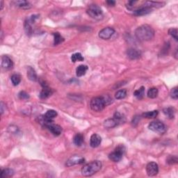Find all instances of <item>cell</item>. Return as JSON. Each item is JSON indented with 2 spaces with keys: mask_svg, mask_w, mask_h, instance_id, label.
<instances>
[{
  "mask_svg": "<svg viewBox=\"0 0 178 178\" xmlns=\"http://www.w3.org/2000/svg\"><path fill=\"white\" fill-rule=\"evenodd\" d=\"M152 11V8L143 6L142 7H140V8H137V10L134 11L133 14L134 15H137V16H142V15H147V14L150 13Z\"/></svg>",
  "mask_w": 178,
  "mask_h": 178,
  "instance_id": "13",
  "label": "cell"
},
{
  "mask_svg": "<svg viewBox=\"0 0 178 178\" xmlns=\"http://www.w3.org/2000/svg\"><path fill=\"white\" fill-rule=\"evenodd\" d=\"M163 112L166 115V116H167L170 119H172L174 118V116H175V110L172 107H168V108L164 109L163 110Z\"/></svg>",
  "mask_w": 178,
  "mask_h": 178,
  "instance_id": "21",
  "label": "cell"
},
{
  "mask_svg": "<svg viewBox=\"0 0 178 178\" xmlns=\"http://www.w3.org/2000/svg\"><path fill=\"white\" fill-rule=\"evenodd\" d=\"M168 34L169 35H170L176 41H178V38H177V29H170L168 30Z\"/></svg>",
  "mask_w": 178,
  "mask_h": 178,
  "instance_id": "32",
  "label": "cell"
},
{
  "mask_svg": "<svg viewBox=\"0 0 178 178\" xmlns=\"http://www.w3.org/2000/svg\"><path fill=\"white\" fill-rule=\"evenodd\" d=\"M14 175V171L11 168H5L1 170V178H8L12 177Z\"/></svg>",
  "mask_w": 178,
  "mask_h": 178,
  "instance_id": "19",
  "label": "cell"
},
{
  "mask_svg": "<svg viewBox=\"0 0 178 178\" xmlns=\"http://www.w3.org/2000/svg\"><path fill=\"white\" fill-rule=\"evenodd\" d=\"M73 142L77 146H81L83 143V136L81 134H77L74 136Z\"/></svg>",
  "mask_w": 178,
  "mask_h": 178,
  "instance_id": "20",
  "label": "cell"
},
{
  "mask_svg": "<svg viewBox=\"0 0 178 178\" xmlns=\"http://www.w3.org/2000/svg\"><path fill=\"white\" fill-rule=\"evenodd\" d=\"M112 99L109 96H100V97H95L90 100V107L91 109L94 111L100 112L107 106L111 103Z\"/></svg>",
  "mask_w": 178,
  "mask_h": 178,
  "instance_id": "1",
  "label": "cell"
},
{
  "mask_svg": "<svg viewBox=\"0 0 178 178\" xmlns=\"http://www.w3.org/2000/svg\"><path fill=\"white\" fill-rule=\"evenodd\" d=\"M1 67L5 70H10L13 66V63L11 59L8 56H2L1 57Z\"/></svg>",
  "mask_w": 178,
  "mask_h": 178,
  "instance_id": "11",
  "label": "cell"
},
{
  "mask_svg": "<svg viewBox=\"0 0 178 178\" xmlns=\"http://www.w3.org/2000/svg\"><path fill=\"white\" fill-rule=\"evenodd\" d=\"M18 97L21 100H27L29 98V95L25 91H20L18 94Z\"/></svg>",
  "mask_w": 178,
  "mask_h": 178,
  "instance_id": "31",
  "label": "cell"
},
{
  "mask_svg": "<svg viewBox=\"0 0 178 178\" xmlns=\"http://www.w3.org/2000/svg\"><path fill=\"white\" fill-rule=\"evenodd\" d=\"M87 14L91 17L93 19L96 20H101L104 17L103 15V11L102 8L97 5L92 4L88 6V9H87Z\"/></svg>",
  "mask_w": 178,
  "mask_h": 178,
  "instance_id": "4",
  "label": "cell"
},
{
  "mask_svg": "<svg viewBox=\"0 0 178 178\" xmlns=\"http://www.w3.org/2000/svg\"><path fill=\"white\" fill-rule=\"evenodd\" d=\"M148 128L152 132H157L160 134H164L166 132V128L162 122L154 121L149 124Z\"/></svg>",
  "mask_w": 178,
  "mask_h": 178,
  "instance_id": "6",
  "label": "cell"
},
{
  "mask_svg": "<svg viewBox=\"0 0 178 178\" xmlns=\"http://www.w3.org/2000/svg\"><path fill=\"white\" fill-rule=\"evenodd\" d=\"M102 168L100 161H93L84 165L81 168V174L83 176L89 177L97 172Z\"/></svg>",
  "mask_w": 178,
  "mask_h": 178,
  "instance_id": "3",
  "label": "cell"
},
{
  "mask_svg": "<svg viewBox=\"0 0 178 178\" xmlns=\"http://www.w3.org/2000/svg\"><path fill=\"white\" fill-rule=\"evenodd\" d=\"M127 96V90L125 89H121L118 90L115 94V97L117 100H122Z\"/></svg>",
  "mask_w": 178,
  "mask_h": 178,
  "instance_id": "24",
  "label": "cell"
},
{
  "mask_svg": "<svg viewBox=\"0 0 178 178\" xmlns=\"http://www.w3.org/2000/svg\"><path fill=\"white\" fill-rule=\"evenodd\" d=\"M47 128H48L54 136H59L60 134H61V132H62V128H61V127L59 125L54 124V123H52V124L48 125V126L47 127Z\"/></svg>",
  "mask_w": 178,
  "mask_h": 178,
  "instance_id": "15",
  "label": "cell"
},
{
  "mask_svg": "<svg viewBox=\"0 0 178 178\" xmlns=\"http://www.w3.org/2000/svg\"><path fill=\"white\" fill-rule=\"evenodd\" d=\"M170 96L172 99L174 100H177L178 98V91H177V88L175 87V88H172L170 91Z\"/></svg>",
  "mask_w": 178,
  "mask_h": 178,
  "instance_id": "33",
  "label": "cell"
},
{
  "mask_svg": "<svg viewBox=\"0 0 178 178\" xmlns=\"http://www.w3.org/2000/svg\"><path fill=\"white\" fill-rule=\"evenodd\" d=\"M107 3L108 4L109 6H114L116 4V1H107Z\"/></svg>",
  "mask_w": 178,
  "mask_h": 178,
  "instance_id": "36",
  "label": "cell"
},
{
  "mask_svg": "<svg viewBox=\"0 0 178 178\" xmlns=\"http://www.w3.org/2000/svg\"><path fill=\"white\" fill-rule=\"evenodd\" d=\"M15 3L16 6L20 7V8H22L24 9H28L31 8V4L26 1H15Z\"/></svg>",
  "mask_w": 178,
  "mask_h": 178,
  "instance_id": "27",
  "label": "cell"
},
{
  "mask_svg": "<svg viewBox=\"0 0 178 178\" xmlns=\"http://www.w3.org/2000/svg\"><path fill=\"white\" fill-rule=\"evenodd\" d=\"M123 116H122L121 114L119 113V112H116V113L114 114V118H115L116 121L118 122V123H119L120 121H121L122 120H123Z\"/></svg>",
  "mask_w": 178,
  "mask_h": 178,
  "instance_id": "35",
  "label": "cell"
},
{
  "mask_svg": "<svg viewBox=\"0 0 178 178\" xmlns=\"http://www.w3.org/2000/svg\"><path fill=\"white\" fill-rule=\"evenodd\" d=\"M125 148L123 146H119L116 148L114 151H113L111 153L109 154V158L110 160H111L114 162H118L123 158V154H124Z\"/></svg>",
  "mask_w": 178,
  "mask_h": 178,
  "instance_id": "5",
  "label": "cell"
},
{
  "mask_svg": "<svg viewBox=\"0 0 178 178\" xmlns=\"http://www.w3.org/2000/svg\"><path fill=\"white\" fill-rule=\"evenodd\" d=\"M127 55L129 59L132 60H136L139 59L141 56V53L139 50H136V49H129L127 51Z\"/></svg>",
  "mask_w": 178,
  "mask_h": 178,
  "instance_id": "14",
  "label": "cell"
},
{
  "mask_svg": "<svg viewBox=\"0 0 178 178\" xmlns=\"http://www.w3.org/2000/svg\"><path fill=\"white\" fill-rule=\"evenodd\" d=\"M83 60H84V58L83 57L81 53L73 54L71 57V61L73 63L77 62V61H83Z\"/></svg>",
  "mask_w": 178,
  "mask_h": 178,
  "instance_id": "29",
  "label": "cell"
},
{
  "mask_svg": "<svg viewBox=\"0 0 178 178\" xmlns=\"http://www.w3.org/2000/svg\"><path fill=\"white\" fill-rule=\"evenodd\" d=\"M144 94H145V87L144 86H141V88H139L137 90H135L134 93V95L139 100L142 99V98L143 97V96H144Z\"/></svg>",
  "mask_w": 178,
  "mask_h": 178,
  "instance_id": "23",
  "label": "cell"
},
{
  "mask_svg": "<svg viewBox=\"0 0 178 178\" xmlns=\"http://www.w3.org/2000/svg\"><path fill=\"white\" fill-rule=\"evenodd\" d=\"M88 70V66L86 65H80L77 67V70H76V74H77V77H81V76L84 75Z\"/></svg>",
  "mask_w": 178,
  "mask_h": 178,
  "instance_id": "18",
  "label": "cell"
},
{
  "mask_svg": "<svg viewBox=\"0 0 178 178\" xmlns=\"http://www.w3.org/2000/svg\"><path fill=\"white\" fill-rule=\"evenodd\" d=\"M118 124V122L115 118H109L107 119L104 122V126L106 128H113Z\"/></svg>",
  "mask_w": 178,
  "mask_h": 178,
  "instance_id": "17",
  "label": "cell"
},
{
  "mask_svg": "<svg viewBox=\"0 0 178 178\" xmlns=\"http://www.w3.org/2000/svg\"><path fill=\"white\" fill-rule=\"evenodd\" d=\"M158 93H159V91H158V89L157 88H150L148 91V97L152 98V99L157 97L158 95Z\"/></svg>",
  "mask_w": 178,
  "mask_h": 178,
  "instance_id": "28",
  "label": "cell"
},
{
  "mask_svg": "<svg viewBox=\"0 0 178 178\" xmlns=\"http://www.w3.org/2000/svg\"><path fill=\"white\" fill-rule=\"evenodd\" d=\"M146 172L148 176L152 177V176H155L157 175L159 172V166L157 163L152 161L148 163L146 166Z\"/></svg>",
  "mask_w": 178,
  "mask_h": 178,
  "instance_id": "8",
  "label": "cell"
},
{
  "mask_svg": "<svg viewBox=\"0 0 178 178\" xmlns=\"http://www.w3.org/2000/svg\"><path fill=\"white\" fill-rule=\"evenodd\" d=\"M3 6H4V2L3 1H1V10H2L3 9Z\"/></svg>",
  "mask_w": 178,
  "mask_h": 178,
  "instance_id": "37",
  "label": "cell"
},
{
  "mask_svg": "<svg viewBox=\"0 0 178 178\" xmlns=\"http://www.w3.org/2000/svg\"><path fill=\"white\" fill-rule=\"evenodd\" d=\"M114 33H115V30L113 28H111V27H105L99 32V37L101 39L108 40L114 35Z\"/></svg>",
  "mask_w": 178,
  "mask_h": 178,
  "instance_id": "9",
  "label": "cell"
},
{
  "mask_svg": "<svg viewBox=\"0 0 178 178\" xmlns=\"http://www.w3.org/2000/svg\"><path fill=\"white\" fill-rule=\"evenodd\" d=\"M135 35L139 41H148L153 39L154 31L150 26L144 25L138 27L135 32Z\"/></svg>",
  "mask_w": 178,
  "mask_h": 178,
  "instance_id": "2",
  "label": "cell"
},
{
  "mask_svg": "<svg viewBox=\"0 0 178 178\" xmlns=\"http://www.w3.org/2000/svg\"><path fill=\"white\" fill-rule=\"evenodd\" d=\"M45 116H46L48 118L53 119L57 116V112L54 110L50 109V110H48V111L46 112V114H45Z\"/></svg>",
  "mask_w": 178,
  "mask_h": 178,
  "instance_id": "30",
  "label": "cell"
},
{
  "mask_svg": "<svg viewBox=\"0 0 178 178\" xmlns=\"http://www.w3.org/2000/svg\"><path fill=\"white\" fill-rule=\"evenodd\" d=\"M11 82L13 86H18L20 83L21 77L18 74H14L11 77Z\"/></svg>",
  "mask_w": 178,
  "mask_h": 178,
  "instance_id": "25",
  "label": "cell"
},
{
  "mask_svg": "<svg viewBox=\"0 0 178 178\" xmlns=\"http://www.w3.org/2000/svg\"><path fill=\"white\" fill-rule=\"evenodd\" d=\"M102 142V138L97 134H93L90 137V145L92 148H97Z\"/></svg>",
  "mask_w": 178,
  "mask_h": 178,
  "instance_id": "12",
  "label": "cell"
},
{
  "mask_svg": "<svg viewBox=\"0 0 178 178\" xmlns=\"http://www.w3.org/2000/svg\"><path fill=\"white\" fill-rule=\"evenodd\" d=\"M41 85L42 86H43V90H41V93H40V97H41V99H47V98H48L52 95L53 91H52V89L49 88L48 85L44 82H42Z\"/></svg>",
  "mask_w": 178,
  "mask_h": 178,
  "instance_id": "10",
  "label": "cell"
},
{
  "mask_svg": "<svg viewBox=\"0 0 178 178\" xmlns=\"http://www.w3.org/2000/svg\"><path fill=\"white\" fill-rule=\"evenodd\" d=\"M85 162V159L81 156H78V155H74L72 156L70 158H69L68 159V161H66V166L68 167H71L72 166H74V165L77 164H81V163H83Z\"/></svg>",
  "mask_w": 178,
  "mask_h": 178,
  "instance_id": "7",
  "label": "cell"
},
{
  "mask_svg": "<svg viewBox=\"0 0 178 178\" xmlns=\"http://www.w3.org/2000/svg\"><path fill=\"white\" fill-rule=\"evenodd\" d=\"M158 115V111L154 110L152 111H148L146 112L143 114V117L146 118H154Z\"/></svg>",
  "mask_w": 178,
  "mask_h": 178,
  "instance_id": "26",
  "label": "cell"
},
{
  "mask_svg": "<svg viewBox=\"0 0 178 178\" xmlns=\"http://www.w3.org/2000/svg\"><path fill=\"white\" fill-rule=\"evenodd\" d=\"M167 162L170 164H174V163H177V157H175V156H170L167 159Z\"/></svg>",
  "mask_w": 178,
  "mask_h": 178,
  "instance_id": "34",
  "label": "cell"
},
{
  "mask_svg": "<svg viewBox=\"0 0 178 178\" xmlns=\"http://www.w3.org/2000/svg\"><path fill=\"white\" fill-rule=\"evenodd\" d=\"M27 77L32 81H36L38 79L37 74H36L35 70L31 66H29L27 68Z\"/></svg>",
  "mask_w": 178,
  "mask_h": 178,
  "instance_id": "16",
  "label": "cell"
},
{
  "mask_svg": "<svg viewBox=\"0 0 178 178\" xmlns=\"http://www.w3.org/2000/svg\"><path fill=\"white\" fill-rule=\"evenodd\" d=\"M54 45H58L60 43H63L64 41V39L61 36V34L59 32L54 33Z\"/></svg>",
  "mask_w": 178,
  "mask_h": 178,
  "instance_id": "22",
  "label": "cell"
}]
</instances>
